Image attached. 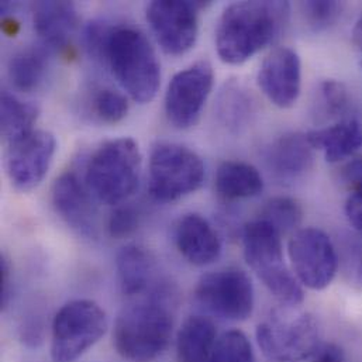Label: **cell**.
<instances>
[{"instance_id":"obj_12","label":"cell","mask_w":362,"mask_h":362,"mask_svg":"<svg viewBox=\"0 0 362 362\" xmlns=\"http://www.w3.org/2000/svg\"><path fill=\"white\" fill-rule=\"evenodd\" d=\"M207 1L156 0L147 7V21L161 45L170 55H183L196 42L199 14Z\"/></svg>"},{"instance_id":"obj_11","label":"cell","mask_w":362,"mask_h":362,"mask_svg":"<svg viewBox=\"0 0 362 362\" xmlns=\"http://www.w3.org/2000/svg\"><path fill=\"white\" fill-rule=\"evenodd\" d=\"M214 72L209 61L202 59L180 71L171 79L165 93V115L180 130L193 127L210 96Z\"/></svg>"},{"instance_id":"obj_36","label":"cell","mask_w":362,"mask_h":362,"mask_svg":"<svg viewBox=\"0 0 362 362\" xmlns=\"http://www.w3.org/2000/svg\"><path fill=\"white\" fill-rule=\"evenodd\" d=\"M312 362H346L344 354L336 346H326L315 354Z\"/></svg>"},{"instance_id":"obj_6","label":"cell","mask_w":362,"mask_h":362,"mask_svg":"<svg viewBox=\"0 0 362 362\" xmlns=\"http://www.w3.org/2000/svg\"><path fill=\"white\" fill-rule=\"evenodd\" d=\"M257 343L269 362H302L319 351L322 330L310 313L275 310L257 326Z\"/></svg>"},{"instance_id":"obj_19","label":"cell","mask_w":362,"mask_h":362,"mask_svg":"<svg viewBox=\"0 0 362 362\" xmlns=\"http://www.w3.org/2000/svg\"><path fill=\"white\" fill-rule=\"evenodd\" d=\"M306 136L312 147L323 151L326 161L332 164L351 157L362 146V126L354 119L309 132Z\"/></svg>"},{"instance_id":"obj_26","label":"cell","mask_w":362,"mask_h":362,"mask_svg":"<svg viewBox=\"0 0 362 362\" xmlns=\"http://www.w3.org/2000/svg\"><path fill=\"white\" fill-rule=\"evenodd\" d=\"M303 217V210L300 204L291 197L279 196L269 199L262 210L258 218L268 221L272 224L281 234L298 231Z\"/></svg>"},{"instance_id":"obj_8","label":"cell","mask_w":362,"mask_h":362,"mask_svg":"<svg viewBox=\"0 0 362 362\" xmlns=\"http://www.w3.org/2000/svg\"><path fill=\"white\" fill-rule=\"evenodd\" d=\"M150 194L163 203L180 200L204 182V164L190 148L177 143H158L150 156Z\"/></svg>"},{"instance_id":"obj_18","label":"cell","mask_w":362,"mask_h":362,"mask_svg":"<svg viewBox=\"0 0 362 362\" xmlns=\"http://www.w3.org/2000/svg\"><path fill=\"white\" fill-rule=\"evenodd\" d=\"M315 148L306 134L289 133L275 140L267 150L268 170L279 180L295 181L313 167Z\"/></svg>"},{"instance_id":"obj_16","label":"cell","mask_w":362,"mask_h":362,"mask_svg":"<svg viewBox=\"0 0 362 362\" xmlns=\"http://www.w3.org/2000/svg\"><path fill=\"white\" fill-rule=\"evenodd\" d=\"M173 240L182 257L196 267L210 265L221 254L217 231L197 213H186L175 221Z\"/></svg>"},{"instance_id":"obj_13","label":"cell","mask_w":362,"mask_h":362,"mask_svg":"<svg viewBox=\"0 0 362 362\" xmlns=\"http://www.w3.org/2000/svg\"><path fill=\"white\" fill-rule=\"evenodd\" d=\"M55 151V137L44 130H34L28 136L8 144L6 173L11 185L20 192L35 189L45 178Z\"/></svg>"},{"instance_id":"obj_28","label":"cell","mask_w":362,"mask_h":362,"mask_svg":"<svg viewBox=\"0 0 362 362\" xmlns=\"http://www.w3.org/2000/svg\"><path fill=\"white\" fill-rule=\"evenodd\" d=\"M350 106V96L346 86L337 81H325L320 83L316 100V116L325 119H337L343 116Z\"/></svg>"},{"instance_id":"obj_35","label":"cell","mask_w":362,"mask_h":362,"mask_svg":"<svg viewBox=\"0 0 362 362\" xmlns=\"http://www.w3.org/2000/svg\"><path fill=\"white\" fill-rule=\"evenodd\" d=\"M346 214L350 224L362 234V192L350 193L346 203Z\"/></svg>"},{"instance_id":"obj_30","label":"cell","mask_w":362,"mask_h":362,"mask_svg":"<svg viewBox=\"0 0 362 362\" xmlns=\"http://www.w3.org/2000/svg\"><path fill=\"white\" fill-rule=\"evenodd\" d=\"M343 3L339 1H302L300 11L306 25L313 31H323L337 23L343 13Z\"/></svg>"},{"instance_id":"obj_31","label":"cell","mask_w":362,"mask_h":362,"mask_svg":"<svg viewBox=\"0 0 362 362\" xmlns=\"http://www.w3.org/2000/svg\"><path fill=\"white\" fill-rule=\"evenodd\" d=\"M339 268L341 269L346 281L354 288L362 289V245L361 243L351 237L344 235L340 238Z\"/></svg>"},{"instance_id":"obj_37","label":"cell","mask_w":362,"mask_h":362,"mask_svg":"<svg viewBox=\"0 0 362 362\" xmlns=\"http://www.w3.org/2000/svg\"><path fill=\"white\" fill-rule=\"evenodd\" d=\"M353 45H354V51H356L358 64L362 68V14L353 30Z\"/></svg>"},{"instance_id":"obj_33","label":"cell","mask_w":362,"mask_h":362,"mask_svg":"<svg viewBox=\"0 0 362 362\" xmlns=\"http://www.w3.org/2000/svg\"><path fill=\"white\" fill-rule=\"evenodd\" d=\"M340 182L350 190V193L362 192V158L353 160L341 167Z\"/></svg>"},{"instance_id":"obj_3","label":"cell","mask_w":362,"mask_h":362,"mask_svg":"<svg viewBox=\"0 0 362 362\" xmlns=\"http://www.w3.org/2000/svg\"><path fill=\"white\" fill-rule=\"evenodd\" d=\"M167 292L157 291L147 300L126 306L117 316L113 329V346L129 362L156 361L167 350L174 317L165 303Z\"/></svg>"},{"instance_id":"obj_34","label":"cell","mask_w":362,"mask_h":362,"mask_svg":"<svg viewBox=\"0 0 362 362\" xmlns=\"http://www.w3.org/2000/svg\"><path fill=\"white\" fill-rule=\"evenodd\" d=\"M11 293V267L4 254L0 255V308L4 310Z\"/></svg>"},{"instance_id":"obj_20","label":"cell","mask_w":362,"mask_h":362,"mask_svg":"<svg viewBox=\"0 0 362 362\" xmlns=\"http://www.w3.org/2000/svg\"><path fill=\"white\" fill-rule=\"evenodd\" d=\"M117 282L127 296L144 293L153 282L156 259L150 251L140 245H126L116 257Z\"/></svg>"},{"instance_id":"obj_4","label":"cell","mask_w":362,"mask_h":362,"mask_svg":"<svg viewBox=\"0 0 362 362\" xmlns=\"http://www.w3.org/2000/svg\"><path fill=\"white\" fill-rule=\"evenodd\" d=\"M141 168L143 157L133 139L109 140L89 157L85 183L98 200L119 206L139 189Z\"/></svg>"},{"instance_id":"obj_21","label":"cell","mask_w":362,"mask_h":362,"mask_svg":"<svg viewBox=\"0 0 362 362\" xmlns=\"http://www.w3.org/2000/svg\"><path fill=\"white\" fill-rule=\"evenodd\" d=\"M51 51L44 45L27 47L17 51L8 61L7 75L14 89L31 93L47 81Z\"/></svg>"},{"instance_id":"obj_1","label":"cell","mask_w":362,"mask_h":362,"mask_svg":"<svg viewBox=\"0 0 362 362\" xmlns=\"http://www.w3.org/2000/svg\"><path fill=\"white\" fill-rule=\"evenodd\" d=\"M291 14L288 1H237L227 6L217 23L216 49L220 59L240 65L285 31Z\"/></svg>"},{"instance_id":"obj_15","label":"cell","mask_w":362,"mask_h":362,"mask_svg":"<svg viewBox=\"0 0 362 362\" xmlns=\"http://www.w3.org/2000/svg\"><path fill=\"white\" fill-rule=\"evenodd\" d=\"M51 200L57 214L78 234L96 238L98 209L85 182L75 173L59 175L51 187Z\"/></svg>"},{"instance_id":"obj_24","label":"cell","mask_w":362,"mask_h":362,"mask_svg":"<svg viewBox=\"0 0 362 362\" xmlns=\"http://www.w3.org/2000/svg\"><path fill=\"white\" fill-rule=\"evenodd\" d=\"M217 117L230 132L245 129L255 116V102L251 93L237 82L226 83L218 95Z\"/></svg>"},{"instance_id":"obj_7","label":"cell","mask_w":362,"mask_h":362,"mask_svg":"<svg viewBox=\"0 0 362 362\" xmlns=\"http://www.w3.org/2000/svg\"><path fill=\"white\" fill-rule=\"evenodd\" d=\"M106 312L93 300L76 299L64 305L51 325V358L74 362L92 349L107 332Z\"/></svg>"},{"instance_id":"obj_29","label":"cell","mask_w":362,"mask_h":362,"mask_svg":"<svg viewBox=\"0 0 362 362\" xmlns=\"http://www.w3.org/2000/svg\"><path fill=\"white\" fill-rule=\"evenodd\" d=\"M127 98L110 88L96 90L92 98V112L103 123L116 124L122 122L129 113Z\"/></svg>"},{"instance_id":"obj_23","label":"cell","mask_w":362,"mask_h":362,"mask_svg":"<svg viewBox=\"0 0 362 362\" xmlns=\"http://www.w3.org/2000/svg\"><path fill=\"white\" fill-rule=\"evenodd\" d=\"M214 185L221 197L237 200L258 196L264 189V180L259 171L251 164L226 161L216 173Z\"/></svg>"},{"instance_id":"obj_22","label":"cell","mask_w":362,"mask_h":362,"mask_svg":"<svg viewBox=\"0 0 362 362\" xmlns=\"http://www.w3.org/2000/svg\"><path fill=\"white\" fill-rule=\"evenodd\" d=\"M217 332L214 323L204 316L187 317L177 336V357L180 362H209L213 354Z\"/></svg>"},{"instance_id":"obj_14","label":"cell","mask_w":362,"mask_h":362,"mask_svg":"<svg viewBox=\"0 0 362 362\" xmlns=\"http://www.w3.org/2000/svg\"><path fill=\"white\" fill-rule=\"evenodd\" d=\"M262 93L281 109L292 107L300 95L302 65L296 51L288 47L272 49L258 71Z\"/></svg>"},{"instance_id":"obj_2","label":"cell","mask_w":362,"mask_h":362,"mask_svg":"<svg viewBox=\"0 0 362 362\" xmlns=\"http://www.w3.org/2000/svg\"><path fill=\"white\" fill-rule=\"evenodd\" d=\"M99 62L106 65L127 95L137 103L151 102L161 85V65L143 31L112 24Z\"/></svg>"},{"instance_id":"obj_32","label":"cell","mask_w":362,"mask_h":362,"mask_svg":"<svg viewBox=\"0 0 362 362\" xmlns=\"http://www.w3.org/2000/svg\"><path fill=\"white\" fill-rule=\"evenodd\" d=\"M140 226V211L132 204H119L107 220V233L112 238H127Z\"/></svg>"},{"instance_id":"obj_27","label":"cell","mask_w":362,"mask_h":362,"mask_svg":"<svg viewBox=\"0 0 362 362\" xmlns=\"http://www.w3.org/2000/svg\"><path fill=\"white\" fill-rule=\"evenodd\" d=\"M209 362H255V358L247 336L240 330H230L217 339Z\"/></svg>"},{"instance_id":"obj_25","label":"cell","mask_w":362,"mask_h":362,"mask_svg":"<svg viewBox=\"0 0 362 362\" xmlns=\"http://www.w3.org/2000/svg\"><path fill=\"white\" fill-rule=\"evenodd\" d=\"M38 115L37 106L23 102L4 90L0 99V130L3 139L11 144L33 133Z\"/></svg>"},{"instance_id":"obj_9","label":"cell","mask_w":362,"mask_h":362,"mask_svg":"<svg viewBox=\"0 0 362 362\" xmlns=\"http://www.w3.org/2000/svg\"><path fill=\"white\" fill-rule=\"evenodd\" d=\"M194 298L207 312L231 322L247 320L255 303L251 278L238 268L204 274L194 288Z\"/></svg>"},{"instance_id":"obj_10","label":"cell","mask_w":362,"mask_h":362,"mask_svg":"<svg viewBox=\"0 0 362 362\" xmlns=\"http://www.w3.org/2000/svg\"><path fill=\"white\" fill-rule=\"evenodd\" d=\"M295 276L312 291L326 289L339 272V252L332 238L320 228L295 231L288 245Z\"/></svg>"},{"instance_id":"obj_17","label":"cell","mask_w":362,"mask_h":362,"mask_svg":"<svg viewBox=\"0 0 362 362\" xmlns=\"http://www.w3.org/2000/svg\"><path fill=\"white\" fill-rule=\"evenodd\" d=\"M78 10L72 1H37L33 4V24L41 45L51 52L68 47L78 28Z\"/></svg>"},{"instance_id":"obj_5","label":"cell","mask_w":362,"mask_h":362,"mask_svg":"<svg viewBox=\"0 0 362 362\" xmlns=\"http://www.w3.org/2000/svg\"><path fill=\"white\" fill-rule=\"evenodd\" d=\"M243 252L250 268L282 305L295 308L303 302L302 285L284 259L282 234L272 224L261 218L250 221L243 231Z\"/></svg>"}]
</instances>
